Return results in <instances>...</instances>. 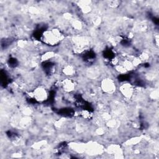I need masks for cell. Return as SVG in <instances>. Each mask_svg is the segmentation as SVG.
<instances>
[{
	"mask_svg": "<svg viewBox=\"0 0 159 159\" xmlns=\"http://www.w3.org/2000/svg\"><path fill=\"white\" fill-rule=\"evenodd\" d=\"M101 88L104 92L111 93L114 91L116 86L114 82L109 78L104 79L101 83Z\"/></svg>",
	"mask_w": 159,
	"mask_h": 159,
	"instance_id": "1",
	"label": "cell"
}]
</instances>
